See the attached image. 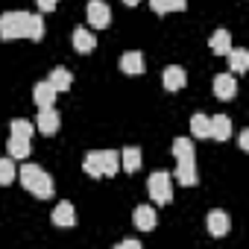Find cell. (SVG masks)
<instances>
[{
	"instance_id": "obj_9",
	"label": "cell",
	"mask_w": 249,
	"mask_h": 249,
	"mask_svg": "<svg viewBox=\"0 0 249 249\" xmlns=\"http://www.w3.org/2000/svg\"><path fill=\"white\" fill-rule=\"evenodd\" d=\"M161 82H164V88H167V91H182V88L188 85V73H185V68L170 65V68H164Z\"/></svg>"
},
{
	"instance_id": "obj_30",
	"label": "cell",
	"mask_w": 249,
	"mask_h": 249,
	"mask_svg": "<svg viewBox=\"0 0 249 249\" xmlns=\"http://www.w3.org/2000/svg\"><path fill=\"white\" fill-rule=\"evenodd\" d=\"M240 150H249V129L240 132Z\"/></svg>"
},
{
	"instance_id": "obj_13",
	"label": "cell",
	"mask_w": 249,
	"mask_h": 249,
	"mask_svg": "<svg viewBox=\"0 0 249 249\" xmlns=\"http://www.w3.org/2000/svg\"><path fill=\"white\" fill-rule=\"evenodd\" d=\"M208 123H211V138L214 141H229L231 138V120L226 114H214V117H208Z\"/></svg>"
},
{
	"instance_id": "obj_28",
	"label": "cell",
	"mask_w": 249,
	"mask_h": 249,
	"mask_svg": "<svg viewBox=\"0 0 249 249\" xmlns=\"http://www.w3.org/2000/svg\"><path fill=\"white\" fill-rule=\"evenodd\" d=\"M36 3H38V9H41V12H53L59 0H36Z\"/></svg>"
},
{
	"instance_id": "obj_19",
	"label": "cell",
	"mask_w": 249,
	"mask_h": 249,
	"mask_svg": "<svg viewBox=\"0 0 249 249\" xmlns=\"http://www.w3.org/2000/svg\"><path fill=\"white\" fill-rule=\"evenodd\" d=\"M120 167L126 170V173L141 170V150H138V147H126V150L120 153Z\"/></svg>"
},
{
	"instance_id": "obj_12",
	"label": "cell",
	"mask_w": 249,
	"mask_h": 249,
	"mask_svg": "<svg viewBox=\"0 0 249 249\" xmlns=\"http://www.w3.org/2000/svg\"><path fill=\"white\" fill-rule=\"evenodd\" d=\"M73 223H76L73 205H71V202H59V205L53 208V226H59V229H73Z\"/></svg>"
},
{
	"instance_id": "obj_1",
	"label": "cell",
	"mask_w": 249,
	"mask_h": 249,
	"mask_svg": "<svg viewBox=\"0 0 249 249\" xmlns=\"http://www.w3.org/2000/svg\"><path fill=\"white\" fill-rule=\"evenodd\" d=\"M18 179H21V185H24L30 194H36L38 199H50V196H53V179H50V173H47L44 167H38V164H24V167L18 170Z\"/></svg>"
},
{
	"instance_id": "obj_29",
	"label": "cell",
	"mask_w": 249,
	"mask_h": 249,
	"mask_svg": "<svg viewBox=\"0 0 249 249\" xmlns=\"http://www.w3.org/2000/svg\"><path fill=\"white\" fill-rule=\"evenodd\" d=\"M117 249H141V243H138V240H120Z\"/></svg>"
},
{
	"instance_id": "obj_2",
	"label": "cell",
	"mask_w": 249,
	"mask_h": 249,
	"mask_svg": "<svg viewBox=\"0 0 249 249\" xmlns=\"http://www.w3.org/2000/svg\"><path fill=\"white\" fill-rule=\"evenodd\" d=\"M82 167H85V173L94 176V179H100V176H114V173L120 170V153H114V150H91V153L85 156Z\"/></svg>"
},
{
	"instance_id": "obj_4",
	"label": "cell",
	"mask_w": 249,
	"mask_h": 249,
	"mask_svg": "<svg viewBox=\"0 0 249 249\" xmlns=\"http://www.w3.org/2000/svg\"><path fill=\"white\" fill-rule=\"evenodd\" d=\"M147 191H150V199H153L156 205H167V202L173 199V176L164 173V170L153 173L150 182H147Z\"/></svg>"
},
{
	"instance_id": "obj_26",
	"label": "cell",
	"mask_w": 249,
	"mask_h": 249,
	"mask_svg": "<svg viewBox=\"0 0 249 249\" xmlns=\"http://www.w3.org/2000/svg\"><path fill=\"white\" fill-rule=\"evenodd\" d=\"M12 135H18V138H33L36 135V123L33 120H24V117H18V120H12Z\"/></svg>"
},
{
	"instance_id": "obj_18",
	"label": "cell",
	"mask_w": 249,
	"mask_h": 249,
	"mask_svg": "<svg viewBox=\"0 0 249 249\" xmlns=\"http://www.w3.org/2000/svg\"><path fill=\"white\" fill-rule=\"evenodd\" d=\"M47 82H50L56 91H71V85H73V73H71L68 68H53Z\"/></svg>"
},
{
	"instance_id": "obj_23",
	"label": "cell",
	"mask_w": 249,
	"mask_h": 249,
	"mask_svg": "<svg viewBox=\"0 0 249 249\" xmlns=\"http://www.w3.org/2000/svg\"><path fill=\"white\" fill-rule=\"evenodd\" d=\"M173 159L176 161H194V144H191V138H176L173 141Z\"/></svg>"
},
{
	"instance_id": "obj_25",
	"label": "cell",
	"mask_w": 249,
	"mask_h": 249,
	"mask_svg": "<svg viewBox=\"0 0 249 249\" xmlns=\"http://www.w3.org/2000/svg\"><path fill=\"white\" fill-rule=\"evenodd\" d=\"M191 132H194V138H211V123H208L205 114L191 117Z\"/></svg>"
},
{
	"instance_id": "obj_11",
	"label": "cell",
	"mask_w": 249,
	"mask_h": 249,
	"mask_svg": "<svg viewBox=\"0 0 249 249\" xmlns=\"http://www.w3.org/2000/svg\"><path fill=\"white\" fill-rule=\"evenodd\" d=\"M205 226H208V231H211L214 237H223V234L231 231V220H229L226 211H211L208 220H205Z\"/></svg>"
},
{
	"instance_id": "obj_22",
	"label": "cell",
	"mask_w": 249,
	"mask_h": 249,
	"mask_svg": "<svg viewBox=\"0 0 249 249\" xmlns=\"http://www.w3.org/2000/svg\"><path fill=\"white\" fill-rule=\"evenodd\" d=\"M24 38H30V41H41L44 38V18L41 15H27V33H24Z\"/></svg>"
},
{
	"instance_id": "obj_10",
	"label": "cell",
	"mask_w": 249,
	"mask_h": 249,
	"mask_svg": "<svg viewBox=\"0 0 249 249\" xmlns=\"http://www.w3.org/2000/svg\"><path fill=\"white\" fill-rule=\"evenodd\" d=\"M56 94H59V91H56L47 79H44V82H38V85L33 88V100H36V106H38V108H53Z\"/></svg>"
},
{
	"instance_id": "obj_31",
	"label": "cell",
	"mask_w": 249,
	"mask_h": 249,
	"mask_svg": "<svg viewBox=\"0 0 249 249\" xmlns=\"http://www.w3.org/2000/svg\"><path fill=\"white\" fill-rule=\"evenodd\" d=\"M123 3H126V6H138V0H123Z\"/></svg>"
},
{
	"instance_id": "obj_8",
	"label": "cell",
	"mask_w": 249,
	"mask_h": 249,
	"mask_svg": "<svg viewBox=\"0 0 249 249\" xmlns=\"http://www.w3.org/2000/svg\"><path fill=\"white\" fill-rule=\"evenodd\" d=\"M36 129L44 135V138H53L56 129H59V114L53 108H41L38 111V120H36Z\"/></svg>"
},
{
	"instance_id": "obj_21",
	"label": "cell",
	"mask_w": 249,
	"mask_h": 249,
	"mask_svg": "<svg viewBox=\"0 0 249 249\" xmlns=\"http://www.w3.org/2000/svg\"><path fill=\"white\" fill-rule=\"evenodd\" d=\"M150 6L156 15H164V12H185L188 9V0H150Z\"/></svg>"
},
{
	"instance_id": "obj_5",
	"label": "cell",
	"mask_w": 249,
	"mask_h": 249,
	"mask_svg": "<svg viewBox=\"0 0 249 249\" xmlns=\"http://www.w3.org/2000/svg\"><path fill=\"white\" fill-rule=\"evenodd\" d=\"M85 15H88V24H91L94 30H106V27L111 24V9H108L106 0H88Z\"/></svg>"
},
{
	"instance_id": "obj_27",
	"label": "cell",
	"mask_w": 249,
	"mask_h": 249,
	"mask_svg": "<svg viewBox=\"0 0 249 249\" xmlns=\"http://www.w3.org/2000/svg\"><path fill=\"white\" fill-rule=\"evenodd\" d=\"M12 182H15V161L0 159V185H12Z\"/></svg>"
},
{
	"instance_id": "obj_6",
	"label": "cell",
	"mask_w": 249,
	"mask_h": 249,
	"mask_svg": "<svg viewBox=\"0 0 249 249\" xmlns=\"http://www.w3.org/2000/svg\"><path fill=\"white\" fill-rule=\"evenodd\" d=\"M120 71L123 73H132V76H141L147 71V62H144V53L141 50H126L120 56Z\"/></svg>"
},
{
	"instance_id": "obj_3",
	"label": "cell",
	"mask_w": 249,
	"mask_h": 249,
	"mask_svg": "<svg viewBox=\"0 0 249 249\" xmlns=\"http://www.w3.org/2000/svg\"><path fill=\"white\" fill-rule=\"evenodd\" d=\"M27 15L30 12H3L0 15V41H15L27 33Z\"/></svg>"
},
{
	"instance_id": "obj_17",
	"label": "cell",
	"mask_w": 249,
	"mask_h": 249,
	"mask_svg": "<svg viewBox=\"0 0 249 249\" xmlns=\"http://www.w3.org/2000/svg\"><path fill=\"white\" fill-rule=\"evenodd\" d=\"M173 179H179V185H185V188H194L196 185V167H194V161H176Z\"/></svg>"
},
{
	"instance_id": "obj_7",
	"label": "cell",
	"mask_w": 249,
	"mask_h": 249,
	"mask_svg": "<svg viewBox=\"0 0 249 249\" xmlns=\"http://www.w3.org/2000/svg\"><path fill=\"white\" fill-rule=\"evenodd\" d=\"M237 94V79L234 73H217L214 76V97L217 100H231Z\"/></svg>"
},
{
	"instance_id": "obj_16",
	"label": "cell",
	"mask_w": 249,
	"mask_h": 249,
	"mask_svg": "<svg viewBox=\"0 0 249 249\" xmlns=\"http://www.w3.org/2000/svg\"><path fill=\"white\" fill-rule=\"evenodd\" d=\"M208 44H211V53L226 56V53L231 50V33H229V30H214V36L208 38Z\"/></svg>"
},
{
	"instance_id": "obj_15",
	"label": "cell",
	"mask_w": 249,
	"mask_h": 249,
	"mask_svg": "<svg viewBox=\"0 0 249 249\" xmlns=\"http://www.w3.org/2000/svg\"><path fill=\"white\" fill-rule=\"evenodd\" d=\"M135 226H138L141 231H153V229L159 226L156 208H150V205H138V208H135Z\"/></svg>"
},
{
	"instance_id": "obj_20",
	"label": "cell",
	"mask_w": 249,
	"mask_h": 249,
	"mask_svg": "<svg viewBox=\"0 0 249 249\" xmlns=\"http://www.w3.org/2000/svg\"><path fill=\"white\" fill-rule=\"evenodd\" d=\"M226 56H229V65H231V71H234V73L249 71V50H243V47H231Z\"/></svg>"
},
{
	"instance_id": "obj_24",
	"label": "cell",
	"mask_w": 249,
	"mask_h": 249,
	"mask_svg": "<svg viewBox=\"0 0 249 249\" xmlns=\"http://www.w3.org/2000/svg\"><path fill=\"white\" fill-rule=\"evenodd\" d=\"M6 153L15 156V159H27V156H30V138H18V135H12L9 144H6Z\"/></svg>"
},
{
	"instance_id": "obj_14",
	"label": "cell",
	"mask_w": 249,
	"mask_h": 249,
	"mask_svg": "<svg viewBox=\"0 0 249 249\" xmlns=\"http://www.w3.org/2000/svg\"><path fill=\"white\" fill-rule=\"evenodd\" d=\"M94 47H97L94 33L85 30V27H76V30H73V50H76V53H91Z\"/></svg>"
}]
</instances>
